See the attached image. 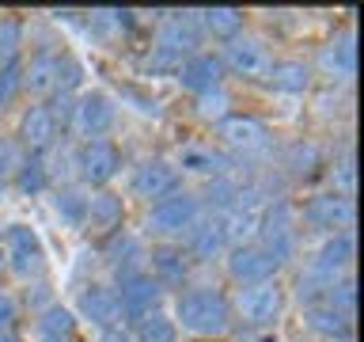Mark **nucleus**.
Segmentation results:
<instances>
[{"label":"nucleus","mask_w":364,"mask_h":342,"mask_svg":"<svg viewBox=\"0 0 364 342\" xmlns=\"http://www.w3.org/2000/svg\"><path fill=\"white\" fill-rule=\"evenodd\" d=\"M175 316L182 319L186 331H193V335H220V331L232 323V312H228L224 293L213 289V285H198V289L178 293Z\"/></svg>","instance_id":"f257e3e1"},{"label":"nucleus","mask_w":364,"mask_h":342,"mask_svg":"<svg viewBox=\"0 0 364 342\" xmlns=\"http://www.w3.org/2000/svg\"><path fill=\"white\" fill-rule=\"evenodd\" d=\"M349 262H353V236L349 232L330 236L300 278V301H315V293H326L338 278H346Z\"/></svg>","instance_id":"f03ea898"},{"label":"nucleus","mask_w":364,"mask_h":342,"mask_svg":"<svg viewBox=\"0 0 364 342\" xmlns=\"http://www.w3.org/2000/svg\"><path fill=\"white\" fill-rule=\"evenodd\" d=\"M201 221V198L190 190H175L167 198L152 202V213H148V232L156 236H182L190 232L193 224Z\"/></svg>","instance_id":"7ed1b4c3"},{"label":"nucleus","mask_w":364,"mask_h":342,"mask_svg":"<svg viewBox=\"0 0 364 342\" xmlns=\"http://www.w3.org/2000/svg\"><path fill=\"white\" fill-rule=\"evenodd\" d=\"M201 46V23L198 11H175V16L164 19L159 27V42H156V65H171L178 61L182 53H198Z\"/></svg>","instance_id":"20e7f679"},{"label":"nucleus","mask_w":364,"mask_h":342,"mask_svg":"<svg viewBox=\"0 0 364 342\" xmlns=\"http://www.w3.org/2000/svg\"><path fill=\"white\" fill-rule=\"evenodd\" d=\"M258 236H262V251L277 262H289L292 255H296V217H292V209L284 202H277V205H269L266 209V217L258 221Z\"/></svg>","instance_id":"39448f33"},{"label":"nucleus","mask_w":364,"mask_h":342,"mask_svg":"<svg viewBox=\"0 0 364 342\" xmlns=\"http://www.w3.org/2000/svg\"><path fill=\"white\" fill-rule=\"evenodd\" d=\"M220 65H228L235 76H243V80H266L269 68H273V57H269V50L258 38H239L235 34V38L224 46Z\"/></svg>","instance_id":"423d86ee"},{"label":"nucleus","mask_w":364,"mask_h":342,"mask_svg":"<svg viewBox=\"0 0 364 342\" xmlns=\"http://www.w3.org/2000/svg\"><path fill=\"white\" fill-rule=\"evenodd\" d=\"M122 167V156L118 148H114L110 141H102V137H95V141H84L76 152V171L80 179L91 182V187H102V182H110L114 175H118Z\"/></svg>","instance_id":"0eeeda50"},{"label":"nucleus","mask_w":364,"mask_h":342,"mask_svg":"<svg viewBox=\"0 0 364 342\" xmlns=\"http://www.w3.org/2000/svg\"><path fill=\"white\" fill-rule=\"evenodd\" d=\"M235 308L239 316L247 319L250 327H266L281 316V289L273 281H255V285H243L235 296Z\"/></svg>","instance_id":"6e6552de"},{"label":"nucleus","mask_w":364,"mask_h":342,"mask_svg":"<svg viewBox=\"0 0 364 342\" xmlns=\"http://www.w3.org/2000/svg\"><path fill=\"white\" fill-rule=\"evenodd\" d=\"M304 221L318 228V232H349L353 224V202L346 194H315L311 202L304 205Z\"/></svg>","instance_id":"1a4fd4ad"},{"label":"nucleus","mask_w":364,"mask_h":342,"mask_svg":"<svg viewBox=\"0 0 364 342\" xmlns=\"http://www.w3.org/2000/svg\"><path fill=\"white\" fill-rule=\"evenodd\" d=\"M159 301H164V289L148 278V274H129V278H122V293H118V304H122V316L125 319H144L159 312Z\"/></svg>","instance_id":"9d476101"},{"label":"nucleus","mask_w":364,"mask_h":342,"mask_svg":"<svg viewBox=\"0 0 364 342\" xmlns=\"http://www.w3.org/2000/svg\"><path fill=\"white\" fill-rule=\"evenodd\" d=\"M114 125V103L102 91H84L73 107V130L87 141H95L99 133H107Z\"/></svg>","instance_id":"9b49d317"},{"label":"nucleus","mask_w":364,"mask_h":342,"mask_svg":"<svg viewBox=\"0 0 364 342\" xmlns=\"http://www.w3.org/2000/svg\"><path fill=\"white\" fill-rule=\"evenodd\" d=\"M8 262H11L16 274H23V278L42 274L46 251H42V239H38L34 228H27V224H11L8 228Z\"/></svg>","instance_id":"f8f14e48"},{"label":"nucleus","mask_w":364,"mask_h":342,"mask_svg":"<svg viewBox=\"0 0 364 342\" xmlns=\"http://www.w3.org/2000/svg\"><path fill=\"white\" fill-rule=\"evenodd\" d=\"M216 137L232 148H243V152H262L269 145V130L250 114H224L216 118Z\"/></svg>","instance_id":"ddd939ff"},{"label":"nucleus","mask_w":364,"mask_h":342,"mask_svg":"<svg viewBox=\"0 0 364 342\" xmlns=\"http://www.w3.org/2000/svg\"><path fill=\"white\" fill-rule=\"evenodd\" d=\"M273 270H277V262H273L258 244H232L228 247V274H232L239 285L269 281Z\"/></svg>","instance_id":"4468645a"},{"label":"nucleus","mask_w":364,"mask_h":342,"mask_svg":"<svg viewBox=\"0 0 364 342\" xmlns=\"http://www.w3.org/2000/svg\"><path fill=\"white\" fill-rule=\"evenodd\" d=\"M175 190H178V171L171 167L167 160H144V164L133 171V194L136 198L159 202Z\"/></svg>","instance_id":"2eb2a0df"},{"label":"nucleus","mask_w":364,"mask_h":342,"mask_svg":"<svg viewBox=\"0 0 364 342\" xmlns=\"http://www.w3.org/2000/svg\"><path fill=\"white\" fill-rule=\"evenodd\" d=\"M19 141L27 145V152H31V156H42L46 148L57 141V118H53V107L38 103V107H31L27 114H23V122H19Z\"/></svg>","instance_id":"dca6fc26"},{"label":"nucleus","mask_w":364,"mask_h":342,"mask_svg":"<svg viewBox=\"0 0 364 342\" xmlns=\"http://www.w3.org/2000/svg\"><path fill=\"white\" fill-rule=\"evenodd\" d=\"M80 312H84V319H91L95 327L114 331L122 319L118 293H114L110 285H84V293H80Z\"/></svg>","instance_id":"f3484780"},{"label":"nucleus","mask_w":364,"mask_h":342,"mask_svg":"<svg viewBox=\"0 0 364 342\" xmlns=\"http://www.w3.org/2000/svg\"><path fill=\"white\" fill-rule=\"evenodd\" d=\"M220 76H224V65L216 53H190L186 61L178 65V80L182 88L198 91V95H205V91L220 88Z\"/></svg>","instance_id":"a211bd4d"},{"label":"nucleus","mask_w":364,"mask_h":342,"mask_svg":"<svg viewBox=\"0 0 364 342\" xmlns=\"http://www.w3.org/2000/svg\"><path fill=\"white\" fill-rule=\"evenodd\" d=\"M148 262H152V274H148V278H152L159 289H164V285H182L186 274H190L186 251L175 247V244H156L152 255H148Z\"/></svg>","instance_id":"6ab92c4d"},{"label":"nucleus","mask_w":364,"mask_h":342,"mask_svg":"<svg viewBox=\"0 0 364 342\" xmlns=\"http://www.w3.org/2000/svg\"><path fill=\"white\" fill-rule=\"evenodd\" d=\"M186 236H190V255H193V259H201V262L216 259V255L224 251V244H228L220 217H205V221H198Z\"/></svg>","instance_id":"aec40b11"},{"label":"nucleus","mask_w":364,"mask_h":342,"mask_svg":"<svg viewBox=\"0 0 364 342\" xmlns=\"http://www.w3.org/2000/svg\"><path fill=\"white\" fill-rule=\"evenodd\" d=\"M122 217H125V205H122L118 194L99 190V194H91V198H87V217H84V224L99 228V232H114V228H122Z\"/></svg>","instance_id":"412c9836"},{"label":"nucleus","mask_w":364,"mask_h":342,"mask_svg":"<svg viewBox=\"0 0 364 342\" xmlns=\"http://www.w3.org/2000/svg\"><path fill=\"white\" fill-rule=\"evenodd\" d=\"M304 323L315 331V335H323V338H349V316L346 312H338V308H330V304H307V312H304Z\"/></svg>","instance_id":"4be33fe9"},{"label":"nucleus","mask_w":364,"mask_h":342,"mask_svg":"<svg viewBox=\"0 0 364 342\" xmlns=\"http://www.w3.org/2000/svg\"><path fill=\"white\" fill-rule=\"evenodd\" d=\"M318 65L326 68L330 76L338 80H349L353 73H357V46H353V34H338L334 42L323 50V57H318Z\"/></svg>","instance_id":"5701e85b"},{"label":"nucleus","mask_w":364,"mask_h":342,"mask_svg":"<svg viewBox=\"0 0 364 342\" xmlns=\"http://www.w3.org/2000/svg\"><path fill=\"white\" fill-rule=\"evenodd\" d=\"M57 53H34L31 65L23 68V88L34 91V95H46V91L57 88Z\"/></svg>","instance_id":"b1692460"},{"label":"nucleus","mask_w":364,"mask_h":342,"mask_svg":"<svg viewBox=\"0 0 364 342\" xmlns=\"http://www.w3.org/2000/svg\"><path fill=\"white\" fill-rule=\"evenodd\" d=\"M198 23H201V31L232 42L239 34V27H243V11L239 8H205V11H198Z\"/></svg>","instance_id":"393cba45"},{"label":"nucleus","mask_w":364,"mask_h":342,"mask_svg":"<svg viewBox=\"0 0 364 342\" xmlns=\"http://www.w3.org/2000/svg\"><path fill=\"white\" fill-rule=\"evenodd\" d=\"M38 331H42L46 342H65V338H73L76 319H73V312H68L65 304H53V308H46V312H42Z\"/></svg>","instance_id":"a878e982"},{"label":"nucleus","mask_w":364,"mask_h":342,"mask_svg":"<svg viewBox=\"0 0 364 342\" xmlns=\"http://www.w3.org/2000/svg\"><path fill=\"white\" fill-rule=\"evenodd\" d=\"M178 164L186 171H198V175H224V156L213 152L205 145H186L178 156Z\"/></svg>","instance_id":"bb28decb"},{"label":"nucleus","mask_w":364,"mask_h":342,"mask_svg":"<svg viewBox=\"0 0 364 342\" xmlns=\"http://www.w3.org/2000/svg\"><path fill=\"white\" fill-rule=\"evenodd\" d=\"M107 259H110V266L118 270V278H129V274H136V270H133V262L141 259V244H136L129 232H118V236L110 239Z\"/></svg>","instance_id":"cd10ccee"},{"label":"nucleus","mask_w":364,"mask_h":342,"mask_svg":"<svg viewBox=\"0 0 364 342\" xmlns=\"http://www.w3.org/2000/svg\"><path fill=\"white\" fill-rule=\"evenodd\" d=\"M266 80H273V88H281V91H304L311 84V68L304 61H277Z\"/></svg>","instance_id":"c85d7f7f"},{"label":"nucleus","mask_w":364,"mask_h":342,"mask_svg":"<svg viewBox=\"0 0 364 342\" xmlns=\"http://www.w3.org/2000/svg\"><path fill=\"white\" fill-rule=\"evenodd\" d=\"M175 319L164 312H152L144 319H136V342H175Z\"/></svg>","instance_id":"c756f323"},{"label":"nucleus","mask_w":364,"mask_h":342,"mask_svg":"<svg viewBox=\"0 0 364 342\" xmlns=\"http://www.w3.org/2000/svg\"><path fill=\"white\" fill-rule=\"evenodd\" d=\"M209 205L213 209H220V213H228V209H235V205H243V190H239V182L235 179H228V175H216V182H209Z\"/></svg>","instance_id":"7c9ffc66"},{"label":"nucleus","mask_w":364,"mask_h":342,"mask_svg":"<svg viewBox=\"0 0 364 342\" xmlns=\"http://www.w3.org/2000/svg\"><path fill=\"white\" fill-rule=\"evenodd\" d=\"M53 205H57V213H61L68 224H84V217H87V198H84L80 190L61 187V190H57V198H53Z\"/></svg>","instance_id":"2f4dec72"},{"label":"nucleus","mask_w":364,"mask_h":342,"mask_svg":"<svg viewBox=\"0 0 364 342\" xmlns=\"http://www.w3.org/2000/svg\"><path fill=\"white\" fill-rule=\"evenodd\" d=\"M16 182H19V190H23V194H38V190L46 187V164H42V156L19 160Z\"/></svg>","instance_id":"473e14b6"},{"label":"nucleus","mask_w":364,"mask_h":342,"mask_svg":"<svg viewBox=\"0 0 364 342\" xmlns=\"http://www.w3.org/2000/svg\"><path fill=\"white\" fill-rule=\"evenodd\" d=\"M19 88H23V68L11 61V65L0 68V114L11 107V99L19 95Z\"/></svg>","instance_id":"72a5a7b5"},{"label":"nucleus","mask_w":364,"mask_h":342,"mask_svg":"<svg viewBox=\"0 0 364 342\" xmlns=\"http://www.w3.org/2000/svg\"><path fill=\"white\" fill-rule=\"evenodd\" d=\"M353 301H357L353 278H338V281L326 289V304H330V308H338V312H346V316H353Z\"/></svg>","instance_id":"f704fd0d"},{"label":"nucleus","mask_w":364,"mask_h":342,"mask_svg":"<svg viewBox=\"0 0 364 342\" xmlns=\"http://www.w3.org/2000/svg\"><path fill=\"white\" fill-rule=\"evenodd\" d=\"M289 167H292V175H311L318 167V148L315 145H292L289 148Z\"/></svg>","instance_id":"c9c22d12"},{"label":"nucleus","mask_w":364,"mask_h":342,"mask_svg":"<svg viewBox=\"0 0 364 342\" xmlns=\"http://www.w3.org/2000/svg\"><path fill=\"white\" fill-rule=\"evenodd\" d=\"M16 50H19V27L16 23H0V68L16 61Z\"/></svg>","instance_id":"e433bc0d"},{"label":"nucleus","mask_w":364,"mask_h":342,"mask_svg":"<svg viewBox=\"0 0 364 342\" xmlns=\"http://www.w3.org/2000/svg\"><path fill=\"white\" fill-rule=\"evenodd\" d=\"M16 319H19V304L11 301L8 289H0V331H11V327H16Z\"/></svg>","instance_id":"4c0bfd02"},{"label":"nucleus","mask_w":364,"mask_h":342,"mask_svg":"<svg viewBox=\"0 0 364 342\" xmlns=\"http://www.w3.org/2000/svg\"><path fill=\"white\" fill-rule=\"evenodd\" d=\"M16 167H19L16 145H11V141H0V182H4L8 175H16Z\"/></svg>","instance_id":"58836bf2"},{"label":"nucleus","mask_w":364,"mask_h":342,"mask_svg":"<svg viewBox=\"0 0 364 342\" xmlns=\"http://www.w3.org/2000/svg\"><path fill=\"white\" fill-rule=\"evenodd\" d=\"M338 179H341V190H346V198L353 194V187H357V175H353V152H346V160H341L338 167Z\"/></svg>","instance_id":"ea45409f"},{"label":"nucleus","mask_w":364,"mask_h":342,"mask_svg":"<svg viewBox=\"0 0 364 342\" xmlns=\"http://www.w3.org/2000/svg\"><path fill=\"white\" fill-rule=\"evenodd\" d=\"M99 342H133L129 335H125V331H118V327H114V331H102V338Z\"/></svg>","instance_id":"a19ab883"},{"label":"nucleus","mask_w":364,"mask_h":342,"mask_svg":"<svg viewBox=\"0 0 364 342\" xmlns=\"http://www.w3.org/2000/svg\"><path fill=\"white\" fill-rule=\"evenodd\" d=\"M0 342H19V338L11 335V331H0Z\"/></svg>","instance_id":"79ce46f5"},{"label":"nucleus","mask_w":364,"mask_h":342,"mask_svg":"<svg viewBox=\"0 0 364 342\" xmlns=\"http://www.w3.org/2000/svg\"><path fill=\"white\" fill-rule=\"evenodd\" d=\"M0 266H4V255H0Z\"/></svg>","instance_id":"37998d69"},{"label":"nucleus","mask_w":364,"mask_h":342,"mask_svg":"<svg viewBox=\"0 0 364 342\" xmlns=\"http://www.w3.org/2000/svg\"><path fill=\"white\" fill-rule=\"evenodd\" d=\"M0 198H4V187H0Z\"/></svg>","instance_id":"c03bdc74"},{"label":"nucleus","mask_w":364,"mask_h":342,"mask_svg":"<svg viewBox=\"0 0 364 342\" xmlns=\"http://www.w3.org/2000/svg\"><path fill=\"white\" fill-rule=\"evenodd\" d=\"M201 342H213V338H201Z\"/></svg>","instance_id":"a18cd8bd"},{"label":"nucleus","mask_w":364,"mask_h":342,"mask_svg":"<svg viewBox=\"0 0 364 342\" xmlns=\"http://www.w3.org/2000/svg\"><path fill=\"white\" fill-rule=\"evenodd\" d=\"M266 342H277V338H266Z\"/></svg>","instance_id":"49530a36"}]
</instances>
